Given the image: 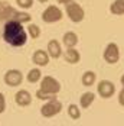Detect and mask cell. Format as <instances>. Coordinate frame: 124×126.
<instances>
[{
	"label": "cell",
	"mask_w": 124,
	"mask_h": 126,
	"mask_svg": "<svg viewBox=\"0 0 124 126\" xmlns=\"http://www.w3.org/2000/svg\"><path fill=\"white\" fill-rule=\"evenodd\" d=\"M36 97L40 99V100H50V99H55V94H48V93H45L39 88L36 91Z\"/></svg>",
	"instance_id": "obj_22"
},
{
	"label": "cell",
	"mask_w": 124,
	"mask_h": 126,
	"mask_svg": "<svg viewBox=\"0 0 124 126\" xmlns=\"http://www.w3.org/2000/svg\"><path fill=\"white\" fill-rule=\"evenodd\" d=\"M13 19H16V20H19L20 23H26V22H30V15L26 12H17L14 15V17Z\"/></svg>",
	"instance_id": "obj_21"
},
{
	"label": "cell",
	"mask_w": 124,
	"mask_h": 126,
	"mask_svg": "<svg viewBox=\"0 0 124 126\" xmlns=\"http://www.w3.org/2000/svg\"><path fill=\"white\" fill-rule=\"evenodd\" d=\"M48 54H49L50 58H53V60H56V58H59L62 55V49H61V45H59V42L58 41H55V39H52L48 42Z\"/></svg>",
	"instance_id": "obj_12"
},
{
	"label": "cell",
	"mask_w": 124,
	"mask_h": 126,
	"mask_svg": "<svg viewBox=\"0 0 124 126\" xmlns=\"http://www.w3.org/2000/svg\"><path fill=\"white\" fill-rule=\"evenodd\" d=\"M110 12L112 15H124V0H115L110 6Z\"/></svg>",
	"instance_id": "obj_17"
},
{
	"label": "cell",
	"mask_w": 124,
	"mask_h": 126,
	"mask_svg": "<svg viewBox=\"0 0 124 126\" xmlns=\"http://www.w3.org/2000/svg\"><path fill=\"white\" fill-rule=\"evenodd\" d=\"M32 61L36 64V65H39V67H45V65H48V63H49V54L46 51L37 49V51H35V54L32 57Z\"/></svg>",
	"instance_id": "obj_11"
},
{
	"label": "cell",
	"mask_w": 124,
	"mask_h": 126,
	"mask_svg": "<svg viewBox=\"0 0 124 126\" xmlns=\"http://www.w3.org/2000/svg\"><path fill=\"white\" fill-rule=\"evenodd\" d=\"M16 3L22 9H30L33 6V0H16Z\"/></svg>",
	"instance_id": "obj_23"
},
{
	"label": "cell",
	"mask_w": 124,
	"mask_h": 126,
	"mask_svg": "<svg viewBox=\"0 0 124 126\" xmlns=\"http://www.w3.org/2000/svg\"><path fill=\"white\" fill-rule=\"evenodd\" d=\"M40 77H42V73H40V70L39 68H33V70H30L29 73H27V81L29 83H37L39 80H40Z\"/></svg>",
	"instance_id": "obj_18"
},
{
	"label": "cell",
	"mask_w": 124,
	"mask_h": 126,
	"mask_svg": "<svg viewBox=\"0 0 124 126\" xmlns=\"http://www.w3.org/2000/svg\"><path fill=\"white\" fill-rule=\"evenodd\" d=\"M62 16H63V13H62V10L58 6H48V7L43 10V13H42V19H43V22H46V23L59 22L62 19Z\"/></svg>",
	"instance_id": "obj_5"
},
{
	"label": "cell",
	"mask_w": 124,
	"mask_h": 126,
	"mask_svg": "<svg viewBox=\"0 0 124 126\" xmlns=\"http://www.w3.org/2000/svg\"><path fill=\"white\" fill-rule=\"evenodd\" d=\"M61 110H62V103L55 97V99H50L45 106H42L40 113H42L43 117H53V116H56V114L59 113Z\"/></svg>",
	"instance_id": "obj_3"
},
{
	"label": "cell",
	"mask_w": 124,
	"mask_h": 126,
	"mask_svg": "<svg viewBox=\"0 0 124 126\" xmlns=\"http://www.w3.org/2000/svg\"><path fill=\"white\" fill-rule=\"evenodd\" d=\"M118 103L124 106V84H123V90L120 91V94H118Z\"/></svg>",
	"instance_id": "obj_25"
},
{
	"label": "cell",
	"mask_w": 124,
	"mask_h": 126,
	"mask_svg": "<svg viewBox=\"0 0 124 126\" xmlns=\"http://www.w3.org/2000/svg\"><path fill=\"white\" fill-rule=\"evenodd\" d=\"M63 44H65V47H68V48H74L75 45L78 44V36H76V33L72 32V31L66 32V33L63 35Z\"/></svg>",
	"instance_id": "obj_14"
},
{
	"label": "cell",
	"mask_w": 124,
	"mask_h": 126,
	"mask_svg": "<svg viewBox=\"0 0 124 126\" xmlns=\"http://www.w3.org/2000/svg\"><path fill=\"white\" fill-rule=\"evenodd\" d=\"M17 13V10L12 7L9 3L6 1H0V20H10L14 17V15Z\"/></svg>",
	"instance_id": "obj_9"
},
{
	"label": "cell",
	"mask_w": 124,
	"mask_h": 126,
	"mask_svg": "<svg viewBox=\"0 0 124 126\" xmlns=\"http://www.w3.org/2000/svg\"><path fill=\"white\" fill-rule=\"evenodd\" d=\"M66 15L69 16V19H71L72 22H75V23L82 22L84 17H85V12H84L82 6L78 4L76 1H74V0H72L71 3L66 4Z\"/></svg>",
	"instance_id": "obj_2"
},
{
	"label": "cell",
	"mask_w": 124,
	"mask_h": 126,
	"mask_svg": "<svg viewBox=\"0 0 124 126\" xmlns=\"http://www.w3.org/2000/svg\"><path fill=\"white\" fill-rule=\"evenodd\" d=\"M27 32H29V35H30V38H33V39H36L40 36V28L37 25H29V28H27Z\"/></svg>",
	"instance_id": "obj_20"
},
{
	"label": "cell",
	"mask_w": 124,
	"mask_h": 126,
	"mask_svg": "<svg viewBox=\"0 0 124 126\" xmlns=\"http://www.w3.org/2000/svg\"><path fill=\"white\" fill-rule=\"evenodd\" d=\"M81 60V55L79 52L74 48H69L68 51H65V61L69 64H78Z\"/></svg>",
	"instance_id": "obj_13"
},
{
	"label": "cell",
	"mask_w": 124,
	"mask_h": 126,
	"mask_svg": "<svg viewBox=\"0 0 124 126\" xmlns=\"http://www.w3.org/2000/svg\"><path fill=\"white\" fill-rule=\"evenodd\" d=\"M14 101L16 104L22 106V107H26L32 103V96L27 90H19L16 94H14Z\"/></svg>",
	"instance_id": "obj_10"
},
{
	"label": "cell",
	"mask_w": 124,
	"mask_h": 126,
	"mask_svg": "<svg viewBox=\"0 0 124 126\" xmlns=\"http://www.w3.org/2000/svg\"><path fill=\"white\" fill-rule=\"evenodd\" d=\"M68 114H69L71 119L78 120V119L81 117V110H79V107H78L76 104H69V106H68Z\"/></svg>",
	"instance_id": "obj_19"
},
{
	"label": "cell",
	"mask_w": 124,
	"mask_h": 126,
	"mask_svg": "<svg viewBox=\"0 0 124 126\" xmlns=\"http://www.w3.org/2000/svg\"><path fill=\"white\" fill-rule=\"evenodd\" d=\"M97 91H98V94L102 99H108V97H111L112 94L115 93V86L112 84L111 81H108V80H102V81H99L98 86H97Z\"/></svg>",
	"instance_id": "obj_7"
},
{
	"label": "cell",
	"mask_w": 124,
	"mask_h": 126,
	"mask_svg": "<svg viewBox=\"0 0 124 126\" xmlns=\"http://www.w3.org/2000/svg\"><path fill=\"white\" fill-rule=\"evenodd\" d=\"M40 90L48 93V94H58L61 91V84L58 80H55L53 77L46 76L42 78V83H40Z\"/></svg>",
	"instance_id": "obj_4"
},
{
	"label": "cell",
	"mask_w": 124,
	"mask_h": 126,
	"mask_svg": "<svg viewBox=\"0 0 124 126\" xmlns=\"http://www.w3.org/2000/svg\"><path fill=\"white\" fill-rule=\"evenodd\" d=\"M121 84H124V74H123V77H121Z\"/></svg>",
	"instance_id": "obj_28"
},
{
	"label": "cell",
	"mask_w": 124,
	"mask_h": 126,
	"mask_svg": "<svg viewBox=\"0 0 124 126\" xmlns=\"http://www.w3.org/2000/svg\"><path fill=\"white\" fill-rule=\"evenodd\" d=\"M6 109V99H4V94L0 93V113H3Z\"/></svg>",
	"instance_id": "obj_24"
},
{
	"label": "cell",
	"mask_w": 124,
	"mask_h": 126,
	"mask_svg": "<svg viewBox=\"0 0 124 126\" xmlns=\"http://www.w3.org/2000/svg\"><path fill=\"white\" fill-rule=\"evenodd\" d=\"M3 80H4V83H6L7 86L16 87V86H19V84L23 81V76H22V73H20L19 70H9V71L4 74Z\"/></svg>",
	"instance_id": "obj_8"
},
{
	"label": "cell",
	"mask_w": 124,
	"mask_h": 126,
	"mask_svg": "<svg viewBox=\"0 0 124 126\" xmlns=\"http://www.w3.org/2000/svg\"><path fill=\"white\" fill-rule=\"evenodd\" d=\"M56 1H58V3H61V4H65V6H66V4H68V3H71L72 0H56Z\"/></svg>",
	"instance_id": "obj_26"
},
{
	"label": "cell",
	"mask_w": 124,
	"mask_h": 126,
	"mask_svg": "<svg viewBox=\"0 0 124 126\" xmlns=\"http://www.w3.org/2000/svg\"><path fill=\"white\" fill-rule=\"evenodd\" d=\"M95 80H97V76H95L94 71H87V73H84V74H82V78H81L82 86H85V87H91V86L95 83Z\"/></svg>",
	"instance_id": "obj_16"
},
{
	"label": "cell",
	"mask_w": 124,
	"mask_h": 126,
	"mask_svg": "<svg viewBox=\"0 0 124 126\" xmlns=\"http://www.w3.org/2000/svg\"><path fill=\"white\" fill-rule=\"evenodd\" d=\"M104 60H105V63H108V64L118 63V60H120V49H118L117 44L111 42V44H108L105 47V49H104Z\"/></svg>",
	"instance_id": "obj_6"
},
{
	"label": "cell",
	"mask_w": 124,
	"mask_h": 126,
	"mask_svg": "<svg viewBox=\"0 0 124 126\" xmlns=\"http://www.w3.org/2000/svg\"><path fill=\"white\" fill-rule=\"evenodd\" d=\"M3 39H4V42H7L12 47H23L27 41V33L19 20L10 19L4 25Z\"/></svg>",
	"instance_id": "obj_1"
},
{
	"label": "cell",
	"mask_w": 124,
	"mask_h": 126,
	"mask_svg": "<svg viewBox=\"0 0 124 126\" xmlns=\"http://www.w3.org/2000/svg\"><path fill=\"white\" fill-rule=\"evenodd\" d=\"M95 100V94L94 93H91V91H88V93H84L82 96H81V99H79V103H81V107H84V109H88L92 103Z\"/></svg>",
	"instance_id": "obj_15"
},
{
	"label": "cell",
	"mask_w": 124,
	"mask_h": 126,
	"mask_svg": "<svg viewBox=\"0 0 124 126\" xmlns=\"http://www.w3.org/2000/svg\"><path fill=\"white\" fill-rule=\"evenodd\" d=\"M37 1H40V3H46L48 0H37Z\"/></svg>",
	"instance_id": "obj_27"
}]
</instances>
